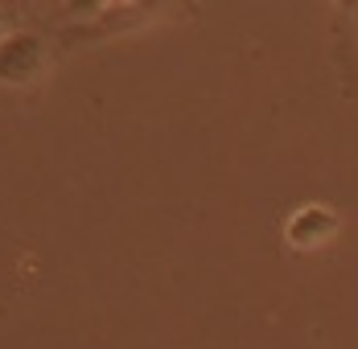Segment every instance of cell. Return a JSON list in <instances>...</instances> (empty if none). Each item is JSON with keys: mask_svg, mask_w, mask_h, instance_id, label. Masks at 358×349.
Here are the masks:
<instances>
[{"mask_svg": "<svg viewBox=\"0 0 358 349\" xmlns=\"http://www.w3.org/2000/svg\"><path fill=\"white\" fill-rule=\"evenodd\" d=\"M355 25H358V4H355Z\"/></svg>", "mask_w": 358, "mask_h": 349, "instance_id": "cell-4", "label": "cell"}, {"mask_svg": "<svg viewBox=\"0 0 358 349\" xmlns=\"http://www.w3.org/2000/svg\"><path fill=\"white\" fill-rule=\"evenodd\" d=\"M8 34H13V29H8V21H4V13H0V41H4Z\"/></svg>", "mask_w": 358, "mask_h": 349, "instance_id": "cell-3", "label": "cell"}, {"mask_svg": "<svg viewBox=\"0 0 358 349\" xmlns=\"http://www.w3.org/2000/svg\"><path fill=\"white\" fill-rule=\"evenodd\" d=\"M50 66V45L41 34L13 29L0 41V82L4 87H29Z\"/></svg>", "mask_w": 358, "mask_h": 349, "instance_id": "cell-1", "label": "cell"}, {"mask_svg": "<svg viewBox=\"0 0 358 349\" xmlns=\"http://www.w3.org/2000/svg\"><path fill=\"white\" fill-rule=\"evenodd\" d=\"M334 230H338V214L329 206H322V202H313V206L296 209L288 218L285 239L292 246H301V251H309V246H322L325 239H334Z\"/></svg>", "mask_w": 358, "mask_h": 349, "instance_id": "cell-2", "label": "cell"}]
</instances>
